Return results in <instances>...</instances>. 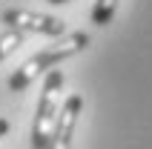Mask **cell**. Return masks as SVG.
Here are the masks:
<instances>
[{"instance_id": "obj_1", "label": "cell", "mask_w": 152, "mask_h": 149, "mask_svg": "<svg viewBox=\"0 0 152 149\" xmlns=\"http://www.w3.org/2000/svg\"><path fill=\"white\" fill-rule=\"evenodd\" d=\"M89 43V34H83V32H75V34H69V37H63L60 43H55V46H49V49H43V52H37L34 58H29L23 63V66L17 69L12 77H9V89L12 92H20V89H26L29 83L37 77V74H43V72H49L55 63H60V60H66V58H72L75 52H80Z\"/></svg>"}, {"instance_id": "obj_2", "label": "cell", "mask_w": 152, "mask_h": 149, "mask_svg": "<svg viewBox=\"0 0 152 149\" xmlns=\"http://www.w3.org/2000/svg\"><path fill=\"white\" fill-rule=\"evenodd\" d=\"M60 83H63V74L58 69H52L46 74L43 95H40V103H37V115H34V123H32V149H49V143H52V132H55L58 112H60V106H58Z\"/></svg>"}, {"instance_id": "obj_3", "label": "cell", "mask_w": 152, "mask_h": 149, "mask_svg": "<svg viewBox=\"0 0 152 149\" xmlns=\"http://www.w3.org/2000/svg\"><path fill=\"white\" fill-rule=\"evenodd\" d=\"M3 23L15 32H40V34H63V20L49 15H34L23 9H9L3 12Z\"/></svg>"}, {"instance_id": "obj_4", "label": "cell", "mask_w": 152, "mask_h": 149, "mask_svg": "<svg viewBox=\"0 0 152 149\" xmlns=\"http://www.w3.org/2000/svg\"><path fill=\"white\" fill-rule=\"evenodd\" d=\"M80 103H83L80 95H69L66 103L60 106L49 149H69L72 146V132H75V121H77V112H80Z\"/></svg>"}, {"instance_id": "obj_5", "label": "cell", "mask_w": 152, "mask_h": 149, "mask_svg": "<svg viewBox=\"0 0 152 149\" xmlns=\"http://www.w3.org/2000/svg\"><path fill=\"white\" fill-rule=\"evenodd\" d=\"M115 9H118V0H98L92 9V23L95 26H106L115 15Z\"/></svg>"}, {"instance_id": "obj_6", "label": "cell", "mask_w": 152, "mask_h": 149, "mask_svg": "<svg viewBox=\"0 0 152 149\" xmlns=\"http://www.w3.org/2000/svg\"><path fill=\"white\" fill-rule=\"evenodd\" d=\"M20 43H23V32H15V29L3 32V34H0V60L6 58L15 46H20Z\"/></svg>"}, {"instance_id": "obj_7", "label": "cell", "mask_w": 152, "mask_h": 149, "mask_svg": "<svg viewBox=\"0 0 152 149\" xmlns=\"http://www.w3.org/2000/svg\"><path fill=\"white\" fill-rule=\"evenodd\" d=\"M6 132H9V121H6V118H0V138H3Z\"/></svg>"}, {"instance_id": "obj_8", "label": "cell", "mask_w": 152, "mask_h": 149, "mask_svg": "<svg viewBox=\"0 0 152 149\" xmlns=\"http://www.w3.org/2000/svg\"><path fill=\"white\" fill-rule=\"evenodd\" d=\"M49 3H69V0H49Z\"/></svg>"}]
</instances>
